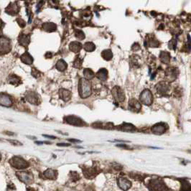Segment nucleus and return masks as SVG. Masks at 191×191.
<instances>
[{"instance_id":"1","label":"nucleus","mask_w":191,"mask_h":191,"mask_svg":"<svg viewBox=\"0 0 191 191\" xmlns=\"http://www.w3.org/2000/svg\"><path fill=\"white\" fill-rule=\"evenodd\" d=\"M78 93L82 98H88V96L91 95L92 89H91V84L88 80L86 79L85 78L79 80Z\"/></svg>"},{"instance_id":"2","label":"nucleus","mask_w":191,"mask_h":191,"mask_svg":"<svg viewBox=\"0 0 191 191\" xmlns=\"http://www.w3.org/2000/svg\"><path fill=\"white\" fill-rule=\"evenodd\" d=\"M150 191H168V188L161 179H152L148 183Z\"/></svg>"},{"instance_id":"3","label":"nucleus","mask_w":191,"mask_h":191,"mask_svg":"<svg viewBox=\"0 0 191 191\" xmlns=\"http://www.w3.org/2000/svg\"><path fill=\"white\" fill-rule=\"evenodd\" d=\"M9 164L13 168L18 170H24L29 167V163L25 159L18 156H14L9 159Z\"/></svg>"},{"instance_id":"4","label":"nucleus","mask_w":191,"mask_h":191,"mask_svg":"<svg viewBox=\"0 0 191 191\" xmlns=\"http://www.w3.org/2000/svg\"><path fill=\"white\" fill-rule=\"evenodd\" d=\"M12 50L11 41L8 38L0 36V55H5Z\"/></svg>"},{"instance_id":"5","label":"nucleus","mask_w":191,"mask_h":191,"mask_svg":"<svg viewBox=\"0 0 191 191\" xmlns=\"http://www.w3.org/2000/svg\"><path fill=\"white\" fill-rule=\"evenodd\" d=\"M179 71L177 68H168L165 73V79L168 83H171L178 78Z\"/></svg>"},{"instance_id":"6","label":"nucleus","mask_w":191,"mask_h":191,"mask_svg":"<svg viewBox=\"0 0 191 191\" xmlns=\"http://www.w3.org/2000/svg\"><path fill=\"white\" fill-rule=\"evenodd\" d=\"M139 101L144 105L149 106L152 103L153 101V96H152V92L149 89H145L140 94Z\"/></svg>"},{"instance_id":"7","label":"nucleus","mask_w":191,"mask_h":191,"mask_svg":"<svg viewBox=\"0 0 191 191\" xmlns=\"http://www.w3.org/2000/svg\"><path fill=\"white\" fill-rule=\"evenodd\" d=\"M17 177L22 182L25 183L26 185H30L33 183L34 177L33 175L30 173H27V172H18L16 173Z\"/></svg>"},{"instance_id":"8","label":"nucleus","mask_w":191,"mask_h":191,"mask_svg":"<svg viewBox=\"0 0 191 191\" xmlns=\"http://www.w3.org/2000/svg\"><path fill=\"white\" fill-rule=\"evenodd\" d=\"M113 98L117 102H123L125 100V94L123 89L119 86H114L112 90Z\"/></svg>"},{"instance_id":"9","label":"nucleus","mask_w":191,"mask_h":191,"mask_svg":"<svg viewBox=\"0 0 191 191\" xmlns=\"http://www.w3.org/2000/svg\"><path fill=\"white\" fill-rule=\"evenodd\" d=\"M64 120L68 124L73 126H76V127H83V126L86 125L84 121L82 120L81 118L76 117V116H68V117H65Z\"/></svg>"},{"instance_id":"10","label":"nucleus","mask_w":191,"mask_h":191,"mask_svg":"<svg viewBox=\"0 0 191 191\" xmlns=\"http://www.w3.org/2000/svg\"><path fill=\"white\" fill-rule=\"evenodd\" d=\"M170 86L169 85V83L166 81H162L159 82L158 84H157L155 86L156 91L158 92L159 95H163L165 96L167 93L169 92L170 91Z\"/></svg>"},{"instance_id":"11","label":"nucleus","mask_w":191,"mask_h":191,"mask_svg":"<svg viewBox=\"0 0 191 191\" xmlns=\"http://www.w3.org/2000/svg\"><path fill=\"white\" fill-rule=\"evenodd\" d=\"M26 100L33 105H38L40 103V96L34 91H29L25 95Z\"/></svg>"},{"instance_id":"12","label":"nucleus","mask_w":191,"mask_h":191,"mask_svg":"<svg viewBox=\"0 0 191 191\" xmlns=\"http://www.w3.org/2000/svg\"><path fill=\"white\" fill-rule=\"evenodd\" d=\"M167 129H168V127L165 124H163V123H158V124H154L153 127H152L151 131L154 134H158L160 135L164 134L166 132Z\"/></svg>"},{"instance_id":"13","label":"nucleus","mask_w":191,"mask_h":191,"mask_svg":"<svg viewBox=\"0 0 191 191\" xmlns=\"http://www.w3.org/2000/svg\"><path fill=\"white\" fill-rule=\"evenodd\" d=\"M20 9V6L16 2H14V3H10L7 7V8L5 9V13L9 14V15L15 16L19 13Z\"/></svg>"},{"instance_id":"14","label":"nucleus","mask_w":191,"mask_h":191,"mask_svg":"<svg viewBox=\"0 0 191 191\" xmlns=\"http://www.w3.org/2000/svg\"><path fill=\"white\" fill-rule=\"evenodd\" d=\"M0 105L9 107L13 105V100L11 96L7 93H0Z\"/></svg>"},{"instance_id":"15","label":"nucleus","mask_w":191,"mask_h":191,"mask_svg":"<svg viewBox=\"0 0 191 191\" xmlns=\"http://www.w3.org/2000/svg\"><path fill=\"white\" fill-rule=\"evenodd\" d=\"M84 176L88 179H92L98 175L99 171L95 168H82Z\"/></svg>"},{"instance_id":"16","label":"nucleus","mask_w":191,"mask_h":191,"mask_svg":"<svg viewBox=\"0 0 191 191\" xmlns=\"http://www.w3.org/2000/svg\"><path fill=\"white\" fill-rule=\"evenodd\" d=\"M142 106L141 103H139V101H137V99L132 98L129 101L128 103V108L133 112H139L141 110Z\"/></svg>"},{"instance_id":"17","label":"nucleus","mask_w":191,"mask_h":191,"mask_svg":"<svg viewBox=\"0 0 191 191\" xmlns=\"http://www.w3.org/2000/svg\"><path fill=\"white\" fill-rule=\"evenodd\" d=\"M118 185L122 190L127 191L131 188L132 183L129 180H128L127 179L121 178L118 180Z\"/></svg>"},{"instance_id":"18","label":"nucleus","mask_w":191,"mask_h":191,"mask_svg":"<svg viewBox=\"0 0 191 191\" xmlns=\"http://www.w3.org/2000/svg\"><path fill=\"white\" fill-rule=\"evenodd\" d=\"M18 42L22 46L28 48V46L30 43V36L22 33L18 37Z\"/></svg>"},{"instance_id":"19","label":"nucleus","mask_w":191,"mask_h":191,"mask_svg":"<svg viewBox=\"0 0 191 191\" xmlns=\"http://www.w3.org/2000/svg\"><path fill=\"white\" fill-rule=\"evenodd\" d=\"M43 175L45 178L49 179V180H55L58 178V171L49 168L43 173Z\"/></svg>"},{"instance_id":"20","label":"nucleus","mask_w":191,"mask_h":191,"mask_svg":"<svg viewBox=\"0 0 191 191\" xmlns=\"http://www.w3.org/2000/svg\"><path fill=\"white\" fill-rule=\"evenodd\" d=\"M7 81L9 84L14 86H18L22 83V80L20 77L14 74L9 75L8 78H7Z\"/></svg>"},{"instance_id":"21","label":"nucleus","mask_w":191,"mask_h":191,"mask_svg":"<svg viewBox=\"0 0 191 191\" xmlns=\"http://www.w3.org/2000/svg\"><path fill=\"white\" fill-rule=\"evenodd\" d=\"M83 48V45L81 43L78 42V41H73V42H71L69 45V49L71 51L75 53H78Z\"/></svg>"},{"instance_id":"22","label":"nucleus","mask_w":191,"mask_h":191,"mask_svg":"<svg viewBox=\"0 0 191 191\" xmlns=\"http://www.w3.org/2000/svg\"><path fill=\"white\" fill-rule=\"evenodd\" d=\"M71 92L67 89L61 88L59 91V96L60 98L64 101H68L71 98Z\"/></svg>"},{"instance_id":"23","label":"nucleus","mask_w":191,"mask_h":191,"mask_svg":"<svg viewBox=\"0 0 191 191\" xmlns=\"http://www.w3.org/2000/svg\"><path fill=\"white\" fill-rule=\"evenodd\" d=\"M43 29L47 33H53L57 30V25L53 23H45L43 24Z\"/></svg>"},{"instance_id":"24","label":"nucleus","mask_w":191,"mask_h":191,"mask_svg":"<svg viewBox=\"0 0 191 191\" xmlns=\"http://www.w3.org/2000/svg\"><path fill=\"white\" fill-rule=\"evenodd\" d=\"M20 58L22 62L27 65H32L34 60L32 55H31L28 52H25V53H23V54L21 55Z\"/></svg>"},{"instance_id":"25","label":"nucleus","mask_w":191,"mask_h":191,"mask_svg":"<svg viewBox=\"0 0 191 191\" xmlns=\"http://www.w3.org/2000/svg\"><path fill=\"white\" fill-rule=\"evenodd\" d=\"M96 76L100 81H105L108 78V71L106 68H101L96 73Z\"/></svg>"},{"instance_id":"26","label":"nucleus","mask_w":191,"mask_h":191,"mask_svg":"<svg viewBox=\"0 0 191 191\" xmlns=\"http://www.w3.org/2000/svg\"><path fill=\"white\" fill-rule=\"evenodd\" d=\"M67 67H68L67 63L63 59H60L59 60H58L57 63L56 65H55V68H56V69L61 72L66 71V70L67 69Z\"/></svg>"},{"instance_id":"27","label":"nucleus","mask_w":191,"mask_h":191,"mask_svg":"<svg viewBox=\"0 0 191 191\" xmlns=\"http://www.w3.org/2000/svg\"><path fill=\"white\" fill-rule=\"evenodd\" d=\"M159 58L160 60L165 64H168L170 61V55L168 52L162 51L159 54Z\"/></svg>"},{"instance_id":"28","label":"nucleus","mask_w":191,"mask_h":191,"mask_svg":"<svg viewBox=\"0 0 191 191\" xmlns=\"http://www.w3.org/2000/svg\"><path fill=\"white\" fill-rule=\"evenodd\" d=\"M83 76L84 78L89 81V80H91L94 78L95 73H94V72L91 69L85 68L83 70Z\"/></svg>"},{"instance_id":"29","label":"nucleus","mask_w":191,"mask_h":191,"mask_svg":"<svg viewBox=\"0 0 191 191\" xmlns=\"http://www.w3.org/2000/svg\"><path fill=\"white\" fill-rule=\"evenodd\" d=\"M101 57L105 60H111L113 58V53L111 50H104L101 53Z\"/></svg>"},{"instance_id":"30","label":"nucleus","mask_w":191,"mask_h":191,"mask_svg":"<svg viewBox=\"0 0 191 191\" xmlns=\"http://www.w3.org/2000/svg\"><path fill=\"white\" fill-rule=\"evenodd\" d=\"M181 188L180 191H191V185L186 180H180Z\"/></svg>"},{"instance_id":"31","label":"nucleus","mask_w":191,"mask_h":191,"mask_svg":"<svg viewBox=\"0 0 191 191\" xmlns=\"http://www.w3.org/2000/svg\"><path fill=\"white\" fill-rule=\"evenodd\" d=\"M120 129L125 132H132L135 129V127L132 124L124 123V124L120 126Z\"/></svg>"},{"instance_id":"32","label":"nucleus","mask_w":191,"mask_h":191,"mask_svg":"<svg viewBox=\"0 0 191 191\" xmlns=\"http://www.w3.org/2000/svg\"><path fill=\"white\" fill-rule=\"evenodd\" d=\"M83 49L86 52H93L96 49V45L92 42H87L83 45Z\"/></svg>"},{"instance_id":"33","label":"nucleus","mask_w":191,"mask_h":191,"mask_svg":"<svg viewBox=\"0 0 191 191\" xmlns=\"http://www.w3.org/2000/svg\"><path fill=\"white\" fill-rule=\"evenodd\" d=\"M147 44H148L150 47H159V42L154 37H151V38L147 40Z\"/></svg>"},{"instance_id":"34","label":"nucleus","mask_w":191,"mask_h":191,"mask_svg":"<svg viewBox=\"0 0 191 191\" xmlns=\"http://www.w3.org/2000/svg\"><path fill=\"white\" fill-rule=\"evenodd\" d=\"M75 37H76L78 40H83L85 39L86 36L83 31L80 30H76V31H75Z\"/></svg>"},{"instance_id":"35","label":"nucleus","mask_w":191,"mask_h":191,"mask_svg":"<svg viewBox=\"0 0 191 191\" xmlns=\"http://www.w3.org/2000/svg\"><path fill=\"white\" fill-rule=\"evenodd\" d=\"M82 66V60L79 58H77L75 60V61L73 63V66L76 68H80Z\"/></svg>"},{"instance_id":"36","label":"nucleus","mask_w":191,"mask_h":191,"mask_svg":"<svg viewBox=\"0 0 191 191\" xmlns=\"http://www.w3.org/2000/svg\"><path fill=\"white\" fill-rule=\"evenodd\" d=\"M176 45H177V42H176V40H172L168 43V47L170 49L172 50H175L176 48Z\"/></svg>"},{"instance_id":"37","label":"nucleus","mask_w":191,"mask_h":191,"mask_svg":"<svg viewBox=\"0 0 191 191\" xmlns=\"http://www.w3.org/2000/svg\"><path fill=\"white\" fill-rule=\"evenodd\" d=\"M71 179L73 180H78L80 179V176L78 175V173H76V172H71Z\"/></svg>"},{"instance_id":"38","label":"nucleus","mask_w":191,"mask_h":191,"mask_svg":"<svg viewBox=\"0 0 191 191\" xmlns=\"http://www.w3.org/2000/svg\"><path fill=\"white\" fill-rule=\"evenodd\" d=\"M17 23L19 25H20L21 28H25L26 26V23L25 22V20H23V19L21 18H18L17 19Z\"/></svg>"},{"instance_id":"39","label":"nucleus","mask_w":191,"mask_h":191,"mask_svg":"<svg viewBox=\"0 0 191 191\" xmlns=\"http://www.w3.org/2000/svg\"><path fill=\"white\" fill-rule=\"evenodd\" d=\"M32 75L35 77V78H38V77L40 76V73L39 71H38L37 69L34 68H33L32 70Z\"/></svg>"},{"instance_id":"40","label":"nucleus","mask_w":191,"mask_h":191,"mask_svg":"<svg viewBox=\"0 0 191 191\" xmlns=\"http://www.w3.org/2000/svg\"><path fill=\"white\" fill-rule=\"evenodd\" d=\"M113 168L116 169V170H122V167L121 165H119V164H113Z\"/></svg>"},{"instance_id":"41","label":"nucleus","mask_w":191,"mask_h":191,"mask_svg":"<svg viewBox=\"0 0 191 191\" xmlns=\"http://www.w3.org/2000/svg\"><path fill=\"white\" fill-rule=\"evenodd\" d=\"M4 26V22L2 21L1 19H0V34L2 33V30H3V28Z\"/></svg>"},{"instance_id":"42","label":"nucleus","mask_w":191,"mask_h":191,"mask_svg":"<svg viewBox=\"0 0 191 191\" xmlns=\"http://www.w3.org/2000/svg\"><path fill=\"white\" fill-rule=\"evenodd\" d=\"M132 49L134 50V51H137V50H138L139 49H140V46L139 45L137 44V43H136V44L133 45L132 46Z\"/></svg>"},{"instance_id":"43","label":"nucleus","mask_w":191,"mask_h":191,"mask_svg":"<svg viewBox=\"0 0 191 191\" xmlns=\"http://www.w3.org/2000/svg\"><path fill=\"white\" fill-rule=\"evenodd\" d=\"M9 142H11L12 144H13L14 145H22V144L20 143V142L18 141H14V140H11V141H9Z\"/></svg>"},{"instance_id":"44","label":"nucleus","mask_w":191,"mask_h":191,"mask_svg":"<svg viewBox=\"0 0 191 191\" xmlns=\"http://www.w3.org/2000/svg\"><path fill=\"white\" fill-rule=\"evenodd\" d=\"M68 141L71 142H73V143H80V142H81V141H80V140L73 139H68Z\"/></svg>"},{"instance_id":"45","label":"nucleus","mask_w":191,"mask_h":191,"mask_svg":"<svg viewBox=\"0 0 191 191\" xmlns=\"http://www.w3.org/2000/svg\"><path fill=\"white\" fill-rule=\"evenodd\" d=\"M58 146H59V147H68V146H70V144H66V143H59V144H57Z\"/></svg>"},{"instance_id":"46","label":"nucleus","mask_w":191,"mask_h":191,"mask_svg":"<svg viewBox=\"0 0 191 191\" xmlns=\"http://www.w3.org/2000/svg\"><path fill=\"white\" fill-rule=\"evenodd\" d=\"M43 137H47V138H50V139H55L56 137H53V136H48V135H43Z\"/></svg>"},{"instance_id":"47","label":"nucleus","mask_w":191,"mask_h":191,"mask_svg":"<svg viewBox=\"0 0 191 191\" xmlns=\"http://www.w3.org/2000/svg\"><path fill=\"white\" fill-rule=\"evenodd\" d=\"M28 191H35V190H34L33 188H28Z\"/></svg>"},{"instance_id":"48","label":"nucleus","mask_w":191,"mask_h":191,"mask_svg":"<svg viewBox=\"0 0 191 191\" xmlns=\"http://www.w3.org/2000/svg\"><path fill=\"white\" fill-rule=\"evenodd\" d=\"M86 191H94V190H93L92 188H88V189L86 190Z\"/></svg>"},{"instance_id":"49","label":"nucleus","mask_w":191,"mask_h":191,"mask_svg":"<svg viewBox=\"0 0 191 191\" xmlns=\"http://www.w3.org/2000/svg\"><path fill=\"white\" fill-rule=\"evenodd\" d=\"M1 159H2V154L0 153V161H1Z\"/></svg>"}]
</instances>
